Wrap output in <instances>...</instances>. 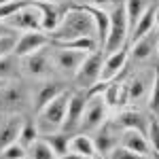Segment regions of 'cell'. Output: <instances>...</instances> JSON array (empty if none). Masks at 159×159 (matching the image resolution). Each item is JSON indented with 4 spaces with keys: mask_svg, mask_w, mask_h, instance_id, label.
I'll return each instance as SVG.
<instances>
[{
    "mask_svg": "<svg viewBox=\"0 0 159 159\" xmlns=\"http://www.w3.org/2000/svg\"><path fill=\"white\" fill-rule=\"evenodd\" d=\"M81 36H96L93 17L83 7H74L70 11H66L61 15L57 28L51 30V34H49V38L53 43L72 40V38H81Z\"/></svg>",
    "mask_w": 159,
    "mask_h": 159,
    "instance_id": "1",
    "label": "cell"
},
{
    "mask_svg": "<svg viewBox=\"0 0 159 159\" xmlns=\"http://www.w3.org/2000/svg\"><path fill=\"white\" fill-rule=\"evenodd\" d=\"M68 100H70V93L64 89L60 96L53 98L43 110H38V132L43 129L45 134H51V132L61 129V123H64V117H66Z\"/></svg>",
    "mask_w": 159,
    "mask_h": 159,
    "instance_id": "2",
    "label": "cell"
},
{
    "mask_svg": "<svg viewBox=\"0 0 159 159\" xmlns=\"http://www.w3.org/2000/svg\"><path fill=\"white\" fill-rule=\"evenodd\" d=\"M110 15V25H108V36H106V43H104V51L106 53H115V51L123 49L125 45V38L129 34V24H127V15H125V9L123 4L115 7Z\"/></svg>",
    "mask_w": 159,
    "mask_h": 159,
    "instance_id": "3",
    "label": "cell"
},
{
    "mask_svg": "<svg viewBox=\"0 0 159 159\" xmlns=\"http://www.w3.org/2000/svg\"><path fill=\"white\" fill-rule=\"evenodd\" d=\"M2 24L7 28H11L13 32L15 30H21V32H32V30H43V24H40V11L34 2H28L24 9L11 15L9 19H4Z\"/></svg>",
    "mask_w": 159,
    "mask_h": 159,
    "instance_id": "4",
    "label": "cell"
},
{
    "mask_svg": "<svg viewBox=\"0 0 159 159\" xmlns=\"http://www.w3.org/2000/svg\"><path fill=\"white\" fill-rule=\"evenodd\" d=\"M106 119V102L102 98V93L98 96H87V104L83 110V117H81V129L91 132V129H100L104 125Z\"/></svg>",
    "mask_w": 159,
    "mask_h": 159,
    "instance_id": "5",
    "label": "cell"
},
{
    "mask_svg": "<svg viewBox=\"0 0 159 159\" xmlns=\"http://www.w3.org/2000/svg\"><path fill=\"white\" fill-rule=\"evenodd\" d=\"M102 55L100 53H87V57L83 60V64L79 66V70L74 72V79H76V85L79 87H93L100 81V74H102Z\"/></svg>",
    "mask_w": 159,
    "mask_h": 159,
    "instance_id": "6",
    "label": "cell"
},
{
    "mask_svg": "<svg viewBox=\"0 0 159 159\" xmlns=\"http://www.w3.org/2000/svg\"><path fill=\"white\" fill-rule=\"evenodd\" d=\"M51 43V38L47 34H43V30H32V32H24L21 36L17 38L15 43V49H13V55L17 57H24V55H30L34 51L45 49Z\"/></svg>",
    "mask_w": 159,
    "mask_h": 159,
    "instance_id": "7",
    "label": "cell"
},
{
    "mask_svg": "<svg viewBox=\"0 0 159 159\" xmlns=\"http://www.w3.org/2000/svg\"><path fill=\"white\" fill-rule=\"evenodd\" d=\"M19 64H21V68H24V72L28 76H34V79H43V76H49L51 72V57L49 53H45V51H34V53H30V55H24V57H19Z\"/></svg>",
    "mask_w": 159,
    "mask_h": 159,
    "instance_id": "8",
    "label": "cell"
},
{
    "mask_svg": "<svg viewBox=\"0 0 159 159\" xmlns=\"http://www.w3.org/2000/svg\"><path fill=\"white\" fill-rule=\"evenodd\" d=\"M87 57L85 51H74V49H64V47H57L51 61L55 64V68H60L61 72H70L74 74L79 70V66L83 64V60Z\"/></svg>",
    "mask_w": 159,
    "mask_h": 159,
    "instance_id": "9",
    "label": "cell"
},
{
    "mask_svg": "<svg viewBox=\"0 0 159 159\" xmlns=\"http://www.w3.org/2000/svg\"><path fill=\"white\" fill-rule=\"evenodd\" d=\"M28 93L19 83H7L0 89V110H19L25 106Z\"/></svg>",
    "mask_w": 159,
    "mask_h": 159,
    "instance_id": "10",
    "label": "cell"
},
{
    "mask_svg": "<svg viewBox=\"0 0 159 159\" xmlns=\"http://www.w3.org/2000/svg\"><path fill=\"white\" fill-rule=\"evenodd\" d=\"M85 104H87L85 93H70L68 106H66V117H64V123H61V129L64 132H70V129L81 125V117H83Z\"/></svg>",
    "mask_w": 159,
    "mask_h": 159,
    "instance_id": "11",
    "label": "cell"
},
{
    "mask_svg": "<svg viewBox=\"0 0 159 159\" xmlns=\"http://www.w3.org/2000/svg\"><path fill=\"white\" fill-rule=\"evenodd\" d=\"M127 57H129V53L125 49H119L115 51V53H108V57L104 60L102 64V74H100V81H112V79H117L119 72H123V68H125V64H127Z\"/></svg>",
    "mask_w": 159,
    "mask_h": 159,
    "instance_id": "12",
    "label": "cell"
},
{
    "mask_svg": "<svg viewBox=\"0 0 159 159\" xmlns=\"http://www.w3.org/2000/svg\"><path fill=\"white\" fill-rule=\"evenodd\" d=\"M34 4H36L38 11H40V24H43V30H45V32L55 30L57 24H60V19H61L60 9H57L55 4H51V2H43V0H36Z\"/></svg>",
    "mask_w": 159,
    "mask_h": 159,
    "instance_id": "13",
    "label": "cell"
},
{
    "mask_svg": "<svg viewBox=\"0 0 159 159\" xmlns=\"http://www.w3.org/2000/svg\"><path fill=\"white\" fill-rule=\"evenodd\" d=\"M157 40L159 36L155 32H148L142 38H138L136 43H132V57L134 60H147L148 55L157 49Z\"/></svg>",
    "mask_w": 159,
    "mask_h": 159,
    "instance_id": "14",
    "label": "cell"
},
{
    "mask_svg": "<svg viewBox=\"0 0 159 159\" xmlns=\"http://www.w3.org/2000/svg\"><path fill=\"white\" fill-rule=\"evenodd\" d=\"M68 151H72V153H76V155H83V157H87V159H93L96 153H98L93 140H91L87 134L72 136L70 142H68Z\"/></svg>",
    "mask_w": 159,
    "mask_h": 159,
    "instance_id": "15",
    "label": "cell"
},
{
    "mask_svg": "<svg viewBox=\"0 0 159 159\" xmlns=\"http://www.w3.org/2000/svg\"><path fill=\"white\" fill-rule=\"evenodd\" d=\"M119 125L123 129H138L142 134H147V117L140 112V110H123L121 117H119Z\"/></svg>",
    "mask_w": 159,
    "mask_h": 159,
    "instance_id": "16",
    "label": "cell"
},
{
    "mask_svg": "<svg viewBox=\"0 0 159 159\" xmlns=\"http://www.w3.org/2000/svg\"><path fill=\"white\" fill-rule=\"evenodd\" d=\"M153 25H155V9L148 7L147 11L142 13V17L136 21V25L129 30V38H132V43H136L138 38H142L144 34H148V32H153Z\"/></svg>",
    "mask_w": 159,
    "mask_h": 159,
    "instance_id": "17",
    "label": "cell"
},
{
    "mask_svg": "<svg viewBox=\"0 0 159 159\" xmlns=\"http://www.w3.org/2000/svg\"><path fill=\"white\" fill-rule=\"evenodd\" d=\"M61 91H64V87L60 85V83H45V85H40V89H38V93H36V112L38 110H43L47 104H49L53 98H57Z\"/></svg>",
    "mask_w": 159,
    "mask_h": 159,
    "instance_id": "18",
    "label": "cell"
},
{
    "mask_svg": "<svg viewBox=\"0 0 159 159\" xmlns=\"http://www.w3.org/2000/svg\"><path fill=\"white\" fill-rule=\"evenodd\" d=\"M117 142H119V138H115V134H112V129H110L108 125H102L98 138L93 140L98 153H110L112 148L117 147Z\"/></svg>",
    "mask_w": 159,
    "mask_h": 159,
    "instance_id": "19",
    "label": "cell"
},
{
    "mask_svg": "<svg viewBox=\"0 0 159 159\" xmlns=\"http://www.w3.org/2000/svg\"><path fill=\"white\" fill-rule=\"evenodd\" d=\"M57 47H64V49H74V51H85V53H93L98 40L96 36H81V38H72V40H61V43H55Z\"/></svg>",
    "mask_w": 159,
    "mask_h": 159,
    "instance_id": "20",
    "label": "cell"
},
{
    "mask_svg": "<svg viewBox=\"0 0 159 159\" xmlns=\"http://www.w3.org/2000/svg\"><path fill=\"white\" fill-rule=\"evenodd\" d=\"M28 157L30 159H57V155L53 153V148L49 147V142L45 138H36L28 147Z\"/></svg>",
    "mask_w": 159,
    "mask_h": 159,
    "instance_id": "21",
    "label": "cell"
},
{
    "mask_svg": "<svg viewBox=\"0 0 159 159\" xmlns=\"http://www.w3.org/2000/svg\"><path fill=\"white\" fill-rule=\"evenodd\" d=\"M19 129H21V121H19V117H17V119H11V121L0 129V151H2L4 147H9V144H13V142H17V138H19Z\"/></svg>",
    "mask_w": 159,
    "mask_h": 159,
    "instance_id": "22",
    "label": "cell"
},
{
    "mask_svg": "<svg viewBox=\"0 0 159 159\" xmlns=\"http://www.w3.org/2000/svg\"><path fill=\"white\" fill-rule=\"evenodd\" d=\"M123 9H125L127 24H129V30H132V28L136 25V21L142 17V13L148 9V4H147V0H125Z\"/></svg>",
    "mask_w": 159,
    "mask_h": 159,
    "instance_id": "23",
    "label": "cell"
},
{
    "mask_svg": "<svg viewBox=\"0 0 159 159\" xmlns=\"http://www.w3.org/2000/svg\"><path fill=\"white\" fill-rule=\"evenodd\" d=\"M125 85H127V100L134 102V100H140L144 93H147L148 81L142 76V74H138V76H134V79L125 81Z\"/></svg>",
    "mask_w": 159,
    "mask_h": 159,
    "instance_id": "24",
    "label": "cell"
},
{
    "mask_svg": "<svg viewBox=\"0 0 159 159\" xmlns=\"http://www.w3.org/2000/svg\"><path fill=\"white\" fill-rule=\"evenodd\" d=\"M45 140L49 142V147L53 148V153L60 157V155H64V153H68V142H70V138H68V134L66 132H51V134L45 136Z\"/></svg>",
    "mask_w": 159,
    "mask_h": 159,
    "instance_id": "25",
    "label": "cell"
},
{
    "mask_svg": "<svg viewBox=\"0 0 159 159\" xmlns=\"http://www.w3.org/2000/svg\"><path fill=\"white\" fill-rule=\"evenodd\" d=\"M36 138H38V125H34V123H30V121L21 123V129H19V138H17V142H19L21 147L28 148Z\"/></svg>",
    "mask_w": 159,
    "mask_h": 159,
    "instance_id": "26",
    "label": "cell"
},
{
    "mask_svg": "<svg viewBox=\"0 0 159 159\" xmlns=\"http://www.w3.org/2000/svg\"><path fill=\"white\" fill-rule=\"evenodd\" d=\"M148 108L155 115H159V66L153 72V83H151V96H148Z\"/></svg>",
    "mask_w": 159,
    "mask_h": 159,
    "instance_id": "27",
    "label": "cell"
},
{
    "mask_svg": "<svg viewBox=\"0 0 159 159\" xmlns=\"http://www.w3.org/2000/svg\"><path fill=\"white\" fill-rule=\"evenodd\" d=\"M15 72H17V61L13 60V53L0 57V79L9 81L11 76H15Z\"/></svg>",
    "mask_w": 159,
    "mask_h": 159,
    "instance_id": "28",
    "label": "cell"
},
{
    "mask_svg": "<svg viewBox=\"0 0 159 159\" xmlns=\"http://www.w3.org/2000/svg\"><path fill=\"white\" fill-rule=\"evenodd\" d=\"M0 157L2 159H24V157H28V148L21 147L19 142H13V144H9V147H4L0 151Z\"/></svg>",
    "mask_w": 159,
    "mask_h": 159,
    "instance_id": "29",
    "label": "cell"
},
{
    "mask_svg": "<svg viewBox=\"0 0 159 159\" xmlns=\"http://www.w3.org/2000/svg\"><path fill=\"white\" fill-rule=\"evenodd\" d=\"M28 2H30V0H11V2L0 4V21L9 19V17H11V15H15L19 9H24Z\"/></svg>",
    "mask_w": 159,
    "mask_h": 159,
    "instance_id": "30",
    "label": "cell"
},
{
    "mask_svg": "<svg viewBox=\"0 0 159 159\" xmlns=\"http://www.w3.org/2000/svg\"><path fill=\"white\" fill-rule=\"evenodd\" d=\"M108 157L110 159H153V157H148V155H140V153H134L129 148H123L119 144L108 153Z\"/></svg>",
    "mask_w": 159,
    "mask_h": 159,
    "instance_id": "31",
    "label": "cell"
},
{
    "mask_svg": "<svg viewBox=\"0 0 159 159\" xmlns=\"http://www.w3.org/2000/svg\"><path fill=\"white\" fill-rule=\"evenodd\" d=\"M147 138L151 142V147H153V151L159 153V119H155V117L147 125Z\"/></svg>",
    "mask_w": 159,
    "mask_h": 159,
    "instance_id": "32",
    "label": "cell"
},
{
    "mask_svg": "<svg viewBox=\"0 0 159 159\" xmlns=\"http://www.w3.org/2000/svg\"><path fill=\"white\" fill-rule=\"evenodd\" d=\"M15 43H17V36H15V34H4V36H0V57L13 53Z\"/></svg>",
    "mask_w": 159,
    "mask_h": 159,
    "instance_id": "33",
    "label": "cell"
},
{
    "mask_svg": "<svg viewBox=\"0 0 159 159\" xmlns=\"http://www.w3.org/2000/svg\"><path fill=\"white\" fill-rule=\"evenodd\" d=\"M57 159H87V157H83V155H76V153H72V151H68V153L60 155Z\"/></svg>",
    "mask_w": 159,
    "mask_h": 159,
    "instance_id": "34",
    "label": "cell"
},
{
    "mask_svg": "<svg viewBox=\"0 0 159 159\" xmlns=\"http://www.w3.org/2000/svg\"><path fill=\"white\" fill-rule=\"evenodd\" d=\"M4 34H13V30H11V28H7V25L0 21V36H4Z\"/></svg>",
    "mask_w": 159,
    "mask_h": 159,
    "instance_id": "35",
    "label": "cell"
},
{
    "mask_svg": "<svg viewBox=\"0 0 159 159\" xmlns=\"http://www.w3.org/2000/svg\"><path fill=\"white\" fill-rule=\"evenodd\" d=\"M106 2H110V0H89V4H93V7H104Z\"/></svg>",
    "mask_w": 159,
    "mask_h": 159,
    "instance_id": "36",
    "label": "cell"
},
{
    "mask_svg": "<svg viewBox=\"0 0 159 159\" xmlns=\"http://www.w3.org/2000/svg\"><path fill=\"white\" fill-rule=\"evenodd\" d=\"M155 28L159 30V7L155 9Z\"/></svg>",
    "mask_w": 159,
    "mask_h": 159,
    "instance_id": "37",
    "label": "cell"
},
{
    "mask_svg": "<svg viewBox=\"0 0 159 159\" xmlns=\"http://www.w3.org/2000/svg\"><path fill=\"white\" fill-rule=\"evenodd\" d=\"M7 83H9V81H4V79H0V89H2V87L7 85Z\"/></svg>",
    "mask_w": 159,
    "mask_h": 159,
    "instance_id": "38",
    "label": "cell"
},
{
    "mask_svg": "<svg viewBox=\"0 0 159 159\" xmlns=\"http://www.w3.org/2000/svg\"><path fill=\"white\" fill-rule=\"evenodd\" d=\"M4 2H11V0H0V4H4Z\"/></svg>",
    "mask_w": 159,
    "mask_h": 159,
    "instance_id": "39",
    "label": "cell"
},
{
    "mask_svg": "<svg viewBox=\"0 0 159 159\" xmlns=\"http://www.w3.org/2000/svg\"><path fill=\"white\" fill-rule=\"evenodd\" d=\"M155 51H157V55H159V40H157V49H155Z\"/></svg>",
    "mask_w": 159,
    "mask_h": 159,
    "instance_id": "40",
    "label": "cell"
},
{
    "mask_svg": "<svg viewBox=\"0 0 159 159\" xmlns=\"http://www.w3.org/2000/svg\"><path fill=\"white\" fill-rule=\"evenodd\" d=\"M30 2H36V0H30Z\"/></svg>",
    "mask_w": 159,
    "mask_h": 159,
    "instance_id": "41",
    "label": "cell"
},
{
    "mask_svg": "<svg viewBox=\"0 0 159 159\" xmlns=\"http://www.w3.org/2000/svg\"><path fill=\"white\" fill-rule=\"evenodd\" d=\"M24 159H30V157H24Z\"/></svg>",
    "mask_w": 159,
    "mask_h": 159,
    "instance_id": "42",
    "label": "cell"
}]
</instances>
